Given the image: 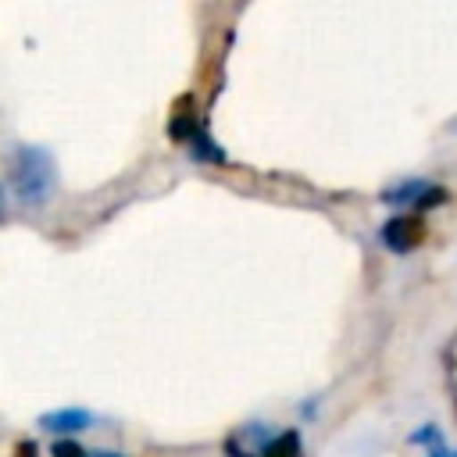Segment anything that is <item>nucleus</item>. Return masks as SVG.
Returning <instances> with one entry per match:
<instances>
[{
    "label": "nucleus",
    "instance_id": "423d86ee",
    "mask_svg": "<svg viewBox=\"0 0 457 457\" xmlns=\"http://www.w3.org/2000/svg\"><path fill=\"white\" fill-rule=\"evenodd\" d=\"M261 457H303V446H300V432H296V428H286V432H278L275 439H268V443H264Z\"/></svg>",
    "mask_w": 457,
    "mask_h": 457
},
{
    "label": "nucleus",
    "instance_id": "0eeeda50",
    "mask_svg": "<svg viewBox=\"0 0 457 457\" xmlns=\"http://www.w3.org/2000/svg\"><path fill=\"white\" fill-rule=\"evenodd\" d=\"M189 150H193V157H196V161H204V164H221V161H225V150L211 139V132H207V129H200V132L193 136Z\"/></svg>",
    "mask_w": 457,
    "mask_h": 457
},
{
    "label": "nucleus",
    "instance_id": "9b49d317",
    "mask_svg": "<svg viewBox=\"0 0 457 457\" xmlns=\"http://www.w3.org/2000/svg\"><path fill=\"white\" fill-rule=\"evenodd\" d=\"M225 453H228V457H253V453L239 450V443H236V439H228V443H225Z\"/></svg>",
    "mask_w": 457,
    "mask_h": 457
},
{
    "label": "nucleus",
    "instance_id": "7ed1b4c3",
    "mask_svg": "<svg viewBox=\"0 0 457 457\" xmlns=\"http://www.w3.org/2000/svg\"><path fill=\"white\" fill-rule=\"evenodd\" d=\"M89 425H93V414L86 407H61V411L39 414V428H46V432H54L61 439H68V436H75V432H82Z\"/></svg>",
    "mask_w": 457,
    "mask_h": 457
},
{
    "label": "nucleus",
    "instance_id": "9d476101",
    "mask_svg": "<svg viewBox=\"0 0 457 457\" xmlns=\"http://www.w3.org/2000/svg\"><path fill=\"white\" fill-rule=\"evenodd\" d=\"M14 457H39V446H36V439H21V443L14 446Z\"/></svg>",
    "mask_w": 457,
    "mask_h": 457
},
{
    "label": "nucleus",
    "instance_id": "f8f14e48",
    "mask_svg": "<svg viewBox=\"0 0 457 457\" xmlns=\"http://www.w3.org/2000/svg\"><path fill=\"white\" fill-rule=\"evenodd\" d=\"M89 457H121V453H111V450H96V453H89Z\"/></svg>",
    "mask_w": 457,
    "mask_h": 457
},
{
    "label": "nucleus",
    "instance_id": "f257e3e1",
    "mask_svg": "<svg viewBox=\"0 0 457 457\" xmlns=\"http://www.w3.org/2000/svg\"><path fill=\"white\" fill-rule=\"evenodd\" d=\"M7 182H11L14 196H18V204H25V207L46 204L54 186H57V171H54L50 150L32 146V143L14 146L11 161H7Z\"/></svg>",
    "mask_w": 457,
    "mask_h": 457
},
{
    "label": "nucleus",
    "instance_id": "20e7f679",
    "mask_svg": "<svg viewBox=\"0 0 457 457\" xmlns=\"http://www.w3.org/2000/svg\"><path fill=\"white\" fill-rule=\"evenodd\" d=\"M200 129H204V125H200V118L193 114V96H182V100L175 104V114L168 118V136L179 139V143H193V136H196Z\"/></svg>",
    "mask_w": 457,
    "mask_h": 457
},
{
    "label": "nucleus",
    "instance_id": "39448f33",
    "mask_svg": "<svg viewBox=\"0 0 457 457\" xmlns=\"http://www.w3.org/2000/svg\"><path fill=\"white\" fill-rule=\"evenodd\" d=\"M428 186H432V182H425V179H403V182L382 189V204H393V207H414V204L425 196Z\"/></svg>",
    "mask_w": 457,
    "mask_h": 457
},
{
    "label": "nucleus",
    "instance_id": "6e6552de",
    "mask_svg": "<svg viewBox=\"0 0 457 457\" xmlns=\"http://www.w3.org/2000/svg\"><path fill=\"white\" fill-rule=\"evenodd\" d=\"M411 443H421V446L428 450V457H453V453L446 450V443H443V436H439L436 425H421V428L411 436Z\"/></svg>",
    "mask_w": 457,
    "mask_h": 457
},
{
    "label": "nucleus",
    "instance_id": "f03ea898",
    "mask_svg": "<svg viewBox=\"0 0 457 457\" xmlns=\"http://www.w3.org/2000/svg\"><path fill=\"white\" fill-rule=\"evenodd\" d=\"M382 243L393 253H411L425 243V218L421 214H396L382 225Z\"/></svg>",
    "mask_w": 457,
    "mask_h": 457
},
{
    "label": "nucleus",
    "instance_id": "1a4fd4ad",
    "mask_svg": "<svg viewBox=\"0 0 457 457\" xmlns=\"http://www.w3.org/2000/svg\"><path fill=\"white\" fill-rule=\"evenodd\" d=\"M50 457H89L75 439H57L54 446H50Z\"/></svg>",
    "mask_w": 457,
    "mask_h": 457
}]
</instances>
